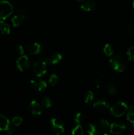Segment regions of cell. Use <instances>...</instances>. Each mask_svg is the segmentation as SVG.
Wrapping results in <instances>:
<instances>
[{
  "label": "cell",
  "instance_id": "obj_1",
  "mask_svg": "<svg viewBox=\"0 0 134 135\" xmlns=\"http://www.w3.org/2000/svg\"><path fill=\"white\" fill-rule=\"evenodd\" d=\"M110 64L114 70L118 72H123L126 68L127 62L123 57L120 55H116L110 58Z\"/></svg>",
  "mask_w": 134,
  "mask_h": 135
},
{
  "label": "cell",
  "instance_id": "obj_2",
  "mask_svg": "<svg viewBox=\"0 0 134 135\" xmlns=\"http://www.w3.org/2000/svg\"><path fill=\"white\" fill-rule=\"evenodd\" d=\"M129 107L123 102H117L110 108V113L114 117H119L123 115L128 111Z\"/></svg>",
  "mask_w": 134,
  "mask_h": 135
},
{
  "label": "cell",
  "instance_id": "obj_3",
  "mask_svg": "<svg viewBox=\"0 0 134 135\" xmlns=\"http://www.w3.org/2000/svg\"><path fill=\"white\" fill-rule=\"evenodd\" d=\"M13 12L11 4L6 0L0 1V21H4L9 17Z\"/></svg>",
  "mask_w": 134,
  "mask_h": 135
},
{
  "label": "cell",
  "instance_id": "obj_4",
  "mask_svg": "<svg viewBox=\"0 0 134 135\" xmlns=\"http://www.w3.org/2000/svg\"><path fill=\"white\" fill-rule=\"evenodd\" d=\"M51 128L56 135H60L64 133V127L63 123L57 118H53L51 120Z\"/></svg>",
  "mask_w": 134,
  "mask_h": 135
},
{
  "label": "cell",
  "instance_id": "obj_5",
  "mask_svg": "<svg viewBox=\"0 0 134 135\" xmlns=\"http://www.w3.org/2000/svg\"><path fill=\"white\" fill-rule=\"evenodd\" d=\"M34 72L38 77L43 76L47 72V63L43 61H37L34 65Z\"/></svg>",
  "mask_w": 134,
  "mask_h": 135
},
{
  "label": "cell",
  "instance_id": "obj_6",
  "mask_svg": "<svg viewBox=\"0 0 134 135\" xmlns=\"http://www.w3.org/2000/svg\"><path fill=\"white\" fill-rule=\"evenodd\" d=\"M16 65L20 71H24L28 69L30 67V64L27 55H23L20 57L16 62Z\"/></svg>",
  "mask_w": 134,
  "mask_h": 135
},
{
  "label": "cell",
  "instance_id": "obj_7",
  "mask_svg": "<svg viewBox=\"0 0 134 135\" xmlns=\"http://www.w3.org/2000/svg\"><path fill=\"white\" fill-rule=\"evenodd\" d=\"M126 130V125L123 123H113L110 125V133L114 134L119 135L122 134Z\"/></svg>",
  "mask_w": 134,
  "mask_h": 135
},
{
  "label": "cell",
  "instance_id": "obj_8",
  "mask_svg": "<svg viewBox=\"0 0 134 135\" xmlns=\"http://www.w3.org/2000/svg\"><path fill=\"white\" fill-rule=\"evenodd\" d=\"M80 6L85 11H91L95 7V0H77Z\"/></svg>",
  "mask_w": 134,
  "mask_h": 135
},
{
  "label": "cell",
  "instance_id": "obj_9",
  "mask_svg": "<svg viewBox=\"0 0 134 135\" xmlns=\"http://www.w3.org/2000/svg\"><path fill=\"white\" fill-rule=\"evenodd\" d=\"M30 85L32 88L36 91H42L46 88L47 84L43 80H38V79H34L30 81Z\"/></svg>",
  "mask_w": 134,
  "mask_h": 135
},
{
  "label": "cell",
  "instance_id": "obj_10",
  "mask_svg": "<svg viewBox=\"0 0 134 135\" xmlns=\"http://www.w3.org/2000/svg\"><path fill=\"white\" fill-rule=\"evenodd\" d=\"M93 108L98 112H104L109 108V104L106 100L100 99L96 101L93 104Z\"/></svg>",
  "mask_w": 134,
  "mask_h": 135
},
{
  "label": "cell",
  "instance_id": "obj_11",
  "mask_svg": "<svg viewBox=\"0 0 134 135\" xmlns=\"http://www.w3.org/2000/svg\"><path fill=\"white\" fill-rule=\"evenodd\" d=\"M29 110L33 115H39L42 113V108L40 104L35 100H32L29 105Z\"/></svg>",
  "mask_w": 134,
  "mask_h": 135
},
{
  "label": "cell",
  "instance_id": "obj_12",
  "mask_svg": "<svg viewBox=\"0 0 134 135\" xmlns=\"http://www.w3.org/2000/svg\"><path fill=\"white\" fill-rule=\"evenodd\" d=\"M62 58H63V57H62V55L60 54L55 53V54H52V55L49 56L47 58H46L45 62L47 63V64L54 65L57 64L61 60Z\"/></svg>",
  "mask_w": 134,
  "mask_h": 135
},
{
  "label": "cell",
  "instance_id": "obj_13",
  "mask_svg": "<svg viewBox=\"0 0 134 135\" xmlns=\"http://www.w3.org/2000/svg\"><path fill=\"white\" fill-rule=\"evenodd\" d=\"M26 20V16L23 13H17L13 18H12V23L13 26L17 27L22 23Z\"/></svg>",
  "mask_w": 134,
  "mask_h": 135
},
{
  "label": "cell",
  "instance_id": "obj_14",
  "mask_svg": "<svg viewBox=\"0 0 134 135\" xmlns=\"http://www.w3.org/2000/svg\"><path fill=\"white\" fill-rule=\"evenodd\" d=\"M41 46L38 43H33L27 48V51L30 55H37L41 52Z\"/></svg>",
  "mask_w": 134,
  "mask_h": 135
},
{
  "label": "cell",
  "instance_id": "obj_15",
  "mask_svg": "<svg viewBox=\"0 0 134 135\" xmlns=\"http://www.w3.org/2000/svg\"><path fill=\"white\" fill-rule=\"evenodd\" d=\"M10 125L9 120L5 115L0 114V131H7Z\"/></svg>",
  "mask_w": 134,
  "mask_h": 135
},
{
  "label": "cell",
  "instance_id": "obj_16",
  "mask_svg": "<svg viewBox=\"0 0 134 135\" xmlns=\"http://www.w3.org/2000/svg\"><path fill=\"white\" fill-rule=\"evenodd\" d=\"M127 120L134 126V107L130 106L129 107L128 111L127 112Z\"/></svg>",
  "mask_w": 134,
  "mask_h": 135
},
{
  "label": "cell",
  "instance_id": "obj_17",
  "mask_svg": "<svg viewBox=\"0 0 134 135\" xmlns=\"http://www.w3.org/2000/svg\"><path fill=\"white\" fill-rule=\"evenodd\" d=\"M0 32L2 34H9L10 33V27L4 21H0Z\"/></svg>",
  "mask_w": 134,
  "mask_h": 135
},
{
  "label": "cell",
  "instance_id": "obj_18",
  "mask_svg": "<svg viewBox=\"0 0 134 135\" xmlns=\"http://www.w3.org/2000/svg\"><path fill=\"white\" fill-rule=\"evenodd\" d=\"M87 133L89 135H99V131L95 125L89 124L88 127Z\"/></svg>",
  "mask_w": 134,
  "mask_h": 135
},
{
  "label": "cell",
  "instance_id": "obj_19",
  "mask_svg": "<svg viewBox=\"0 0 134 135\" xmlns=\"http://www.w3.org/2000/svg\"><path fill=\"white\" fill-rule=\"evenodd\" d=\"M42 105L43 107H45V108H49L52 105V101H51V99L50 98L49 96H44L43 98L42 99Z\"/></svg>",
  "mask_w": 134,
  "mask_h": 135
},
{
  "label": "cell",
  "instance_id": "obj_20",
  "mask_svg": "<svg viewBox=\"0 0 134 135\" xmlns=\"http://www.w3.org/2000/svg\"><path fill=\"white\" fill-rule=\"evenodd\" d=\"M72 135H84V130L80 125H78L72 130Z\"/></svg>",
  "mask_w": 134,
  "mask_h": 135
},
{
  "label": "cell",
  "instance_id": "obj_21",
  "mask_svg": "<svg viewBox=\"0 0 134 135\" xmlns=\"http://www.w3.org/2000/svg\"><path fill=\"white\" fill-rule=\"evenodd\" d=\"M103 51L105 55L107 56H110L113 54V48L109 44H106L103 49Z\"/></svg>",
  "mask_w": 134,
  "mask_h": 135
},
{
  "label": "cell",
  "instance_id": "obj_22",
  "mask_svg": "<svg viewBox=\"0 0 134 135\" xmlns=\"http://www.w3.org/2000/svg\"><path fill=\"white\" fill-rule=\"evenodd\" d=\"M106 90H107L108 93L111 96H114L117 92L116 88L115 87V86L112 84H108L107 86H106Z\"/></svg>",
  "mask_w": 134,
  "mask_h": 135
},
{
  "label": "cell",
  "instance_id": "obj_23",
  "mask_svg": "<svg viewBox=\"0 0 134 135\" xmlns=\"http://www.w3.org/2000/svg\"><path fill=\"white\" fill-rule=\"evenodd\" d=\"M58 80H59V76L56 75V74H52L50 76L49 79V83L51 85L54 86L57 83Z\"/></svg>",
  "mask_w": 134,
  "mask_h": 135
},
{
  "label": "cell",
  "instance_id": "obj_24",
  "mask_svg": "<svg viewBox=\"0 0 134 135\" xmlns=\"http://www.w3.org/2000/svg\"><path fill=\"white\" fill-rule=\"evenodd\" d=\"M94 99V95H93V92L91 91H88L86 93L85 96V103H89L91 102L92 100Z\"/></svg>",
  "mask_w": 134,
  "mask_h": 135
},
{
  "label": "cell",
  "instance_id": "obj_25",
  "mask_svg": "<svg viewBox=\"0 0 134 135\" xmlns=\"http://www.w3.org/2000/svg\"><path fill=\"white\" fill-rule=\"evenodd\" d=\"M127 57H128L129 60L134 61V46L130 47V48L128 49L127 52Z\"/></svg>",
  "mask_w": 134,
  "mask_h": 135
},
{
  "label": "cell",
  "instance_id": "obj_26",
  "mask_svg": "<svg viewBox=\"0 0 134 135\" xmlns=\"http://www.w3.org/2000/svg\"><path fill=\"white\" fill-rule=\"evenodd\" d=\"M84 115L81 113H78L75 116V118H74V121L78 124H80L84 121Z\"/></svg>",
  "mask_w": 134,
  "mask_h": 135
},
{
  "label": "cell",
  "instance_id": "obj_27",
  "mask_svg": "<svg viewBox=\"0 0 134 135\" xmlns=\"http://www.w3.org/2000/svg\"><path fill=\"white\" fill-rule=\"evenodd\" d=\"M12 122H13V124L14 125H15L16 127H18L22 123V118L21 117H18V116H17V117H14V118L12 120Z\"/></svg>",
  "mask_w": 134,
  "mask_h": 135
},
{
  "label": "cell",
  "instance_id": "obj_28",
  "mask_svg": "<svg viewBox=\"0 0 134 135\" xmlns=\"http://www.w3.org/2000/svg\"><path fill=\"white\" fill-rule=\"evenodd\" d=\"M110 124L106 120L102 119L100 121V127L103 129H106L110 127Z\"/></svg>",
  "mask_w": 134,
  "mask_h": 135
},
{
  "label": "cell",
  "instance_id": "obj_29",
  "mask_svg": "<svg viewBox=\"0 0 134 135\" xmlns=\"http://www.w3.org/2000/svg\"><path fill=\"white\" fill-rule=\"evenodd\" d=\"M7 131V134H9V135H12L13 134V133H15L16 131V126L15 125H14L13 124V125H11V124L10 126H9V129H8V130Z\"/></svg>",
  "mask_w": 134,
  "mask_h": 135
},
{
  "label": "cell",
  "instance_id": "obj_30",
  "mask_svg": "<svg viewBox=\"0 0 134 135\" xmlns=\"http://www.w3.org/2000/svg\"><path fill=\"white\" fill-rule=\"evenodd\" d=\"M127 30H128L130 34L134 35V21H133L130 24V25L128 26V28H127Z\"/></svg>",
  "mask_w": 134,
  "mask_h": 135
},
{
  "label": "cell",
  "instance_id": "obj_31",
  "mask_svg": "<svg viewBox=\"0 0 134 135\" xmlns=\"http://www.w3.org/2000/svg\"><path fill=\"white\" fill-rule=\"evenodd\" d=\"M17 50L20 55H23L24 54V49H23V47H22V46H17Z\"/></svg>",
  "mask_w": 134,
  "mask_h": 135
},
{
  "label": "cell",
  "instance_id": "obj_32",
  "mask_svg": "<svg viewBox=\"0 0 134 135\" xmlns=\"http://www.w3.org/2000/svg\"><path fill=\"white\" fill-rule=\"evenodd\" d=\"M133 8H134V0H133Z\"/></svg>",
  "mask_w": 134,
  "mask_h": 135
},
{
  "label": "cell",
  "instance_id": "obj_33",
  "mask_svg": "<svg viewBox=\"0 0 134 135\" xmlns=\"http://www.w3.org/2000/svg\"><path fill=\"white\" fill-rule=\"evenodd\" d=\"M101 135H110V134H101Z\"/></svg>",
  "mask_w": 134,
  "mask_h": 135
},
{
  "label": "cell",
  "instance_id": "obj_34",
  "mask_svg": "<svg viewBox=\"0 0 134 135\" xmlns=\"http://www.w3.org/2000/svg\"><path fill=\"white\" fill-rule=\"evenodd\" d=\"M6 135H9V134H6Z\"/></svg>",
  "mask_w": 134,
  "mask_h": 135
}]
</instances>
